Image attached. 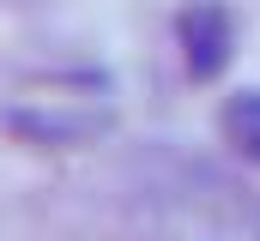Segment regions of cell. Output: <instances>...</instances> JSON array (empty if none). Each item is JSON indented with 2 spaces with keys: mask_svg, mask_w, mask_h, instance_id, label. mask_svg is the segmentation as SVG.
Here are the masks:
<instances>
[{
  "mask_svg": "<svg viewBox=\"0 0 260 241\" xmlns=\"http://www.w3.org/2000/svg\"><path fill=\"white\" fill-rule=\"evenodd\" d=\"M127 223L145 241H260V193L206 163L157 157L127 187Z\"/></svg>",
  "mask_w": 260,
  "mask_h": 241,
  "instance_id": "obj_1",
  "label": "cell"
},
{
  "mask_svg": "<svg viewBox=\"0 0 260 241\" xmlns=\"http://www.w3.org/2000/svg\"><path fill=\"white\" fill-rule=\"evenodd\" d=\"M0 127L30 145H91L115 127V103L103 85H55L0 109Z\"/></svg>",
  "mask_w": 260,
  "mask_h": 241,
  "instance_id": "obj_2",
  "label": "cell"
},
{
  "mask_svg": "<svg viewBox=\"0 0 260 241\" xmlns=\"http://www.w3.org/2000/svg\"><path fill=\"white\" fill-rule=\"evenodd\" d=\"M176 36H182V60H188L194 78H218L230 49H236V24H230V12L218 0H194L176 18Z\"/></svg>",
  "mask_w": 260,
  "mask_h": 241,
  "instance_id": "obj_3",
  "label": "cell"
},
{
  "mask_svg": "<svg viewBox=\"0 0 260 241\" xmlns=\"http://www.w3.org/2000/svg\"><path fill=\"white\" fill-rule=\"evenodd\" d=\"M218 127H224V139H230L248 163H260V91H236V97L224 103Z\"/></svg>",
  "mask_w": 260,
  "mask_h": 241,
  "instance_id": "obj_4",
  "label": "cell"
}]
</instances>
